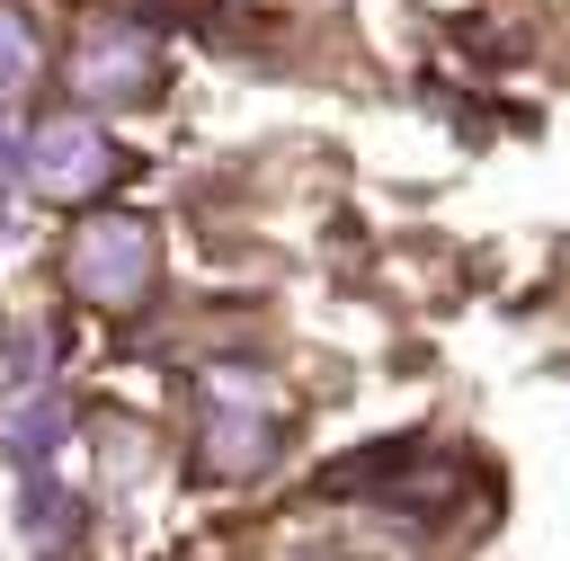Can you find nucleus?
<instances>
[{
  "label": "nucleus",
  "instance_id": "f257e3e1",
  "mask_svg": "<svg viewBox=\"0 0 570 561\" xmlns=\"http://www.w3.org/2000/svg\"><path fill=\"white\" fill-rule=\"evenodd\" d=\"M151 258H160V240H151L142 214H89V223L71 232V249H62V276H71L80 303L125 312V303L151 294Z\"/></svg>",
  "mask_w": 570,
  "mask_h": 561
},
{
  "label": "nucleus",
  "instance_id": "f03ea898",
  "mask_svg": "<svg viewBox=\"0 0 570 561\" xmlns=\"http://www.w3.org/2000/svg\"><path fill=\"white\" fill-rule=\"evenodd\" d=\"M116 169H125V151H116L107 125H89V116H53V125L27 134V187L53 196V205H89V196H107Z\"/></svg>",
  "mask_w": 570,
  "mask_h": 561
},
{
  "label": "nucleus",
  "instance_id": "7ed1b4c3",
  "mask_svg": "<svg viewBox=\"0 0 570 561\" xmlns=\"http://www.w3.org/2000/svg\"><path fill=\"white\" fill-rule=\"evenodd\" d=\"M151 80V36L142 27H98V36H80V53H71V89L80 98H134Z\"/></svg>",
  "mask_w": 570,
  "mask_h": 561
},
{
  "label": "nucleus",
  "instance_id": "20e7f679",
  "mask_svg": "<svg viewBox=\"0 0 570 561\" xmlns=\"http://www.w3.org/2000/svg\"><path fill=\"white\" fill-rule=\"evenodd\" d=\"M267 454H276V419L249 410V401H223L214 427H205V463H214L223 481H240V472H258Z\"/></svg>",
  "mask_w": 570,
  "mask_h": 561
},
{
  "label": "nucleus",
  "instance_id": "39448f33",
  "mask_svg": "<svg viewBox=\"0 0 570 561\" xmlns=\"http://www.w3.org/2000/svg\"><path fill=\"white\" fill-rule=\"evenodd\" d=\"M45 71V53H36V27H27V9H9L0 0V107L9 98H27V80Z\"/></svg>",
  "mask_w": 570,
  "mask_h": 561
}]
</instances>
